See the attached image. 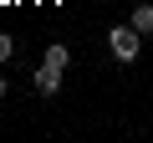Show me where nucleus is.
<instances>
[{
	"label": "nucleus",
	"instance_id": "39448f33",
	"mask_svg": "<svg viewBox=\"0 0 153 143\" xmlns=\"http://www.w3.org/2000/svg\"><path fill=\"white\" fill-rule=\"evenodd\" d=\"M10 51H16V41H10V36H0V61H5Z\"/></svg>",
	"mask_w": 153,
	"mask_h": 143
},
{
	"label": "nucleus",
	"instance_id": "20e7f679",
	"mask_svg": "<svg viewBox=\"0 0 153 143\" xmlns=\"http://www.w3.org/2000/svg\"><path fill=\"white\" fill-rule=\"evenodd\" d=\"M41 61H51V66H61V72H66V66H71V51L56 41V46H46V56H41Z\"/></svg>",
	"mask_w": 153,
	"mask_h": 143
},
{
	"label": "nucleus",
	"instance_id": "7ed1b4c3",
	"mask_svg": "<svg viewBox=\"0 0 153 143\" xmlns=\"http://www.w3.org/2000/svg\"><path fill=\"white\" fill-rule=\"evenodd\" d=\"M143 36H153V0H143V5H133V16H128Z\"/></svg>",
	"mask_w": 153,
	"mask_h": 143
},
{
	"label": "nucleus",
	"instance_id": "f257e3e1",
	"mask_svg": "<svg viewBox=\"0 0 153 143\" xmlns=\"http://www.w3.org/2000/svg\"><path fill=\"white\" fill-rule=\"evenodd\" d=\"M107 51H112L123 66L138 61V51H143V31H138L133 21H128V26H112V31H107Z\"/></svg>",
	"mask_w": 153,
	"mask_h": 143
},
{
	"label": "nucleus",
	"instance_id": "f03ea898",
	"mask_svg": "<svg viewBox=\"0 0 153 143\" xmlns=\"http://www.w3.org/2000/svg\"><path fill=\"white\" fill-rule=\"evenodd\" d=\"M31 87H36L41 97H56V92H61V66H51V61H41V66L31 72Z\"/></svg>",
	"mask_w": 153,
	"mask_h": 143
}]
</instances>
